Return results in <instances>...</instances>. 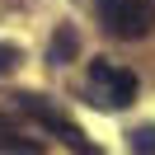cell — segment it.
Instances as JSON below:
<instances>
[{"label":"cell","instance_id":"6da1fadb","mask_svg":"<svg viewBox=\"0 0 155 155\" xmlns=\"http://www.w3.org/2000/svg\"><path fill=\"white\" fill-rule=\"evenodd\" d=\"M136 99V75L122 66H113V61H89V104L99 108H127Z\"/></svg>","mask_w":155,"mask_h":155},{"label":"cell","instance_id":"7a4b0ae2","mask_svg":"<svg viewBox=\"0 0 155 155\" xmlns=\"http://www.w3.org/2000/svg\"><path fill=\"white\" fill-rule=\"evenodd\" d=\"M99 14L113 38H146L155 28V0H99Z\"/></svg>","mask_w":155,"mask_h":155},{"label":"cell","instance_id":"3957f363","mask_svg":"<svg viewBox=\"0 0 155 155\" xmlns=\"http://www.w3.org/2000/svg\"><path fill=\"white\" fill-rule=\"evenodd\" d=\"M14 104H19L24 113H33V117H38L42 127H47V132H57V136H61V141H66V146H71V150H75V155H99L94 146L85 141V132H80V127L71 122L66 113H57V108H52V104H42L38 94H14Z\"/></svg>","mask_w":155,"mask_h":155},{"label":"cell","instance_id":"277c9868","mask_svg":"<svg viewBox=\"0 0 155 155\" xmlns=\"http://www.w3.org/2000/svg\"><path fill=\"white\" fill-rule=\"evenodd\" d=\"M75 47H80V42H75V28H61L57 38H52V52H47L52 66H66V61L75 57Z\"/></svg>","mask_w":155,"mask_h":155},{"label":"cell","instance_id":"5b68a950","mask_svg":"<svg viewBox=\"0 0 155 155\" xmlns=\"http://www.w3.org/2000/svg\"><path fill=\"white\" fill-rule=\"evenodd\" d=\"M132 150L136 155H155V127H141V132L132 136Z\"/></svg>","mask_w":155,"mask_h":155},{"label":"cell","instance_id":"8992f818","mask_svg":"<svg viewBox=\"0 0 155 155\" xmlns=\"http://www.w3.org/2000/svg\"><path fill=\"white\" fill-rule=\"evenodd\" d=\"M14 61H19V52H14L10 42H0V75H10V71H14Z\"/></svg>","mask_w":155,"mask_h":155}]
</instances>
